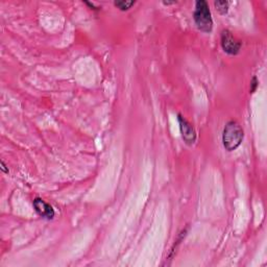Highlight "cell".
<instances>
[{
  "mask_svg": "<svg viewBox=\"0 0 267 267\" xmlns=\"http://www.w3.org/2000/svg\"><path fill=\"white\" fill-rule=\"evenodd\" d=\"M244 138V131L237 121L231 120L225 124L222 132V144L225 151L234 152L241 145Z\"/></svg>",
  "mask_w": 267,
  "mask_h": 267,
  "instance_id": "obj_1",
  "label": "cell"
},
{
  "mask_svg": "<svg viewBox=\"0 0 267 267\" xmlns=\"http://www.w3.org/2000/svg\"><path fill=\"white\" fill-rule=\"evenodd\" d=\"M193 19L197 29L203 33H211L213 29V19L209 5L205 0H198L195 3Z\"/></svg>",
  "mask_w": 267,
  "mask_h": 267,
  "instance_id": "obj_2",
  "label": "cell"
},
{
  "mask_svg": "<svg viewBox=\"0 0 267 267\" xmlns=\"http://www.w3.org/2000/svg\"><path fill=\"white\" fill-rule=\"evenodd\" d=\"M220 41L223 51L228 53V55L236 56L239 53L240 48H241V43H240L232 35V33L228 30H224L221 32Z\"/></svg>",
  "mask_w": 267,
  "mask_h": 267,
  "instance_id": "obj_3",
  "label": "cell"
},
{
  "mask_svg": "<svg viewBox=\"0 0 267 267\" xmlns=\"http://www.w3.org/2000/svg\"><path fill=\"white\" fill-rule=\"evenodd\" d=\"M178 120H179L180 129H181L182 138H183L184 142L187 145H193L196 141V138H197L194 127L192 126V124L190 122L187 121V120L180 114L178 115Z\"/></svg>",
  "mask_w": 267,
  "mask_h": 267,
  "instance_id": "obj_4",
  "label": "cell"
},
{
  "mask_svg": "<svg viewBox=\"0 0 267 267\" xmlns=\"http://www.w3.org/2000/svg\"><path fill=\"white\" fill-rule=\"evenodd\" d=\"M33 206L35 208V211L38 213V214L45 218V219H52L53 217H55L56 213H55V210H53V208L47 204L46 202H44V200L42 198H35L34 199V203H33Z\"/></svg>",
  "mask_w": 267,
  "mask_h": 267,
  "instance_id": "obj_5",
  "label": "cell"
},
{
  "mask_svg": "<svg viewBox=\"0 0 267 267\" xmlns=\"http://www.w3.org/2000/svg\"><path fill=\"white\" fill-rule=\"evenodd\" d=\"M136 3L135 2H124V0H121V2H115L114 3V6L119 9L120 11H128L134 5H135Z\"/></svg>",
  "mask_w": 267,
  "mask_h": 267,
  "instance_id": "obj_6",
  "label": "cell"
},
{
  "mask_svg": "<svg viewBox=\"0 0 267 267\" xmlns=\"http://www.w3.org/2000/svg\"><path fill=\"white\" fill-rule=\"evenodd\" d=\"M214 6L217 12L221 15H225L229 11V3L228 2H215Z\"/></svg>",
  "mask_w": 267,
  "mask_h": 267,
  "instance_id": "obj_7",
  "label": "cell"
},
{
  "mask_svg": "<svg viewBox=\"0 0 267 267\" xmlns=\"http://www.w3.org/2000/svg\"><path fill=\"white\" fill-rule=\"evenodd\" d=\"M258 86H259L258 79H257L256 76H253L252 79L250 81V93H253V92H255V91L257 90Z\"/></svg>",
  "mask_w": 267,
  "mask_h": 267,
  "instance_id": "obj_8",
  "label": "cell"
},
{
  "mask_svg": "<svg viewBox=\"0 0 267 267\" xmlns=\"http://www.w3.org/2000/svg\"><path fill=\"white\" fill-rule=\"evenodd\" d=\"M2 169L5 171V172H7V173H9V169H7V166H6V164H5V162L4 161H2Z\"/></svg>",
  "mask_w": 267,
  "mask_h": 267,
  "instance_id": "obj_9",
  "label": "cell"
}]
</instances>
